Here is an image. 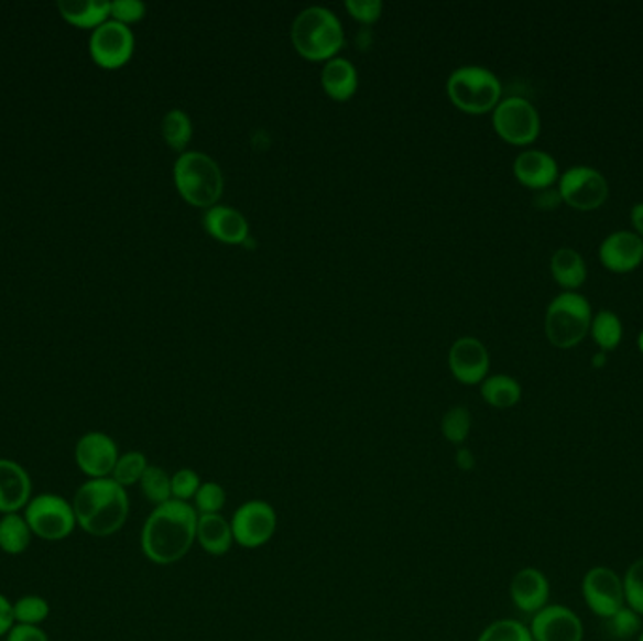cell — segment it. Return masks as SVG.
Instances as JSON below:
<instances>
[{
	"label": "cell",
	"mask_w": 643,
	"mask_h": 641,
	"mask_svg": "<svg viewBox=\"0 0 643 641\" xmlns=\"http://www.w3.org/2000/svg\"><path fill=\"white\" fill-rule=\"evenodd\" d=\"M345 7H347L348 13L361 23H374L382 13L380 0H347Z\"/></svg>",
	"instance_id": "39"
},
{
	"label": "cell",
	"mask_w": 643,
	"mask_h": 641,
	"mask_svg": "<svg viewBox=\"0 0 643 641\" xmlns=\"http://www.w3.org/2000/svg\"><path fill=\"white\" fill-rule=\"evenodd\" d=\"M230 523L233 542L244 550H257L268 544L277 533V512L265 500H247L236 510Z\"/></svg>",
	"instance_id": "10"
},
{
	"label": "cell",
	"mask_w": 643,
	"mask_h": 641,
	"mask_svg": "<svg viewBox=\"0 0 643 641\" xmlns=\"http://www.w3.org/2000/svg\"><path fill=\"white\" fill-rule=\"evenodd\" d=\"M31 499L33 480L25 468L12 459H0V513L8 515L25 510Z\"/></svg>",
	"instance_id": "17"
},
{
	"label": "cell",
	"mask_w": 643,
	"mask_h": 641,
	"mask_svg": "<svg viewBox=\"0 0 643 641\" xmlns=\"http://www.w3.org/2000/svg\"><path fill=\"white\" fill-rule=\"evenodd\" d=\"M592 311L586 295L563 292L546 311V335L560 350L578 347L591 329Z\"/></svg>",
	"instance_id": "5"
},
{
	"label": "cell",
	"mask_w": 643,
	"mask_h": 641,
	"mask_svg": "<svg viewBox=\"0 0 643 641\" xmlns=\"http://www.w3.org/2000/svg\"><path fill=\"white\" fill-rule=\"evenodd\" d=\"M581 593L595 616L608 619L626 606L623 579L606 566H595L587 572L581 584Z\"/></svg>",
	"instance_id": "12"
},
{
	"label": "cell",
	"mask_w": 643,
	"mask_h": 641,
	"mask_svg": "<svg viewBox=\"0 0 643 641\" xmlns=\"http://www.w3.org/2000/svg\"><path fill=\"white\" fill-rule=\"evenodd\" d=\"M196 542L201 545L204 552L209 553L212 557H222L236 544L233 542L232 523L226 520L222 513L198 515Z\"/></svg>",
	"instance_id": "21"
},
{
	"label": "cell",
	"mask_w": 643,
	"mask_h": 641,
	"mask_svg": "<svg viewBox=\"0 0 643 641\" xmlns=\"http://www.w3.org/2000/svg\"><path fill=\"white\" fill-rule=\"evenodd\" d=\"M624 602L634 609L637 616H643V557L626 571L623 577Z\"/></svg>",
	"instance_id": "36"
},
{
	"label": "cell",
	"mask_w": 643,
	"mask_h": 641,
	"mask_svg": "<svg viewBox=\"0 0 643 641\" xmlns=\"http://www.w3.org/2000/svg\"><path fill=\"white\" fill-rule=\"evenodd\" d=\"M470 427H472V416H470L469 409L461 406V404L451 406L440 422L444 438L456 446H461L469 438Z\"/></svg>",
	"instance_id": "31"
},
{
	"label": "cell",
	"mask_w": 643,
	"mask_h": 641,
	"mask_svg": "<svg viewBox=\"0 0 643 641\" xmlns=\"http://www.w3.org/2000/svg\"><path fill=\"white\" fill-rule=\"evenodd\" d=\"M78 526L97 539L119 533L130 513L127 489L111 478L87 480L72 500Z\"/></svg>",
	"instance_id": "2"
},
{
	"label": "cell",
	"mask_w": 643,
	"mask_h": 641,
	"mask_svg": "<svg viewBox=\"0 0 643 641\" xmlns=\"http://www.w3.org/2000/svg\"><path fill=\"white\" fill-rule=\"evenodd\" d=\"M599 258L611 273H631L643 263V239L634 231H615L600 245Z\"/></svg>",
	"instance_id": "16"
},
{
	"label": "cell",
	"mask_w": 643,
	"mask_h": 641,
	"mask_svg": "<svg viewBox=\"0 0 643 641\" xmlns=\"http://www.w3.org/2000/svg\"><path fill=\"white\" fill-rule=\"evenodd\" d=\"M145 10L148 8L140 0H116V2H111L110 18H113V21H119L122 25H130V23L143 20Z\"/></svg>",
	"instance_id": "38"
},
{
	"label": "cell",
	"mask_w": 643,
	"mask_h": 641,
	"mask_svg": "<svg viewBox=\"0 0 643 641\" xmlns=\"http://www.w3.org/2000/svg\"><path fill=\"white\" fill-rule=\"evenodd\" d=\"M322 87L334 100H348L358 89V70L345 57L326 61L322 68Z\"/></svg>",
	"instance_id": "22"
},
{
	"label": "cell",
	"mask_w": 643,
	"mask_h": 641,
	"mask_svg": "<svg viewBox=\"0 0 643 641\" xmlns=\"http://www.w3.org/2000/svg\"><path fill=\"white\" fill-rule=\"evenodd\" d=\"M76 465L89 480L111 478V472L119 461V448L116 441L100 431L85 433L74 449Z\"/></svg>",
	"instance_id": "13"
},
{
	"label": "cell",
	"mask_w": 643,
	"mask_h": 641,
	"mask_svg": "<svg viewBox=\"0 0 643 641\" xmlns=\"http://www.w3.org/2000/svg\"><path fill=\"white\" fill-rule=\"evenodd\" d=\"M642 616H637L634 609L629 608V606H623L619 609L618 613L604 619L606 621V632L610 635L611 640L626 641L634 638V635L642 632Z\"/></svg>",
	"instance_id": "32"
},
{
	"label": "cell",
	"mask_w": 643,
	"mask_h": 641,
	"mask_svg": "<svg viewBox=\"0 0 643 641\" xmlns=\"http://www.w3.org/2000/svg\"><path fill=\"white\" fill-rule=\"evenodd\" d=\"M50 617V604L36 595H26L13 602V619L15 624H33L39 627Z\"/></svg>",
	"instance_id": "33"
},
{
	"label": "cell",
	"mask_w": 643,
	"mask_h": 641,
	"mask_svg": "<svg viewBox=\"0 0 643 641\" xmlns=\"http://www.w3.org/2000/svg\"><path fill=\"white\" fill-rule=\"evenodd\" d=\"M563 204L576 211L599 209L610 194V186L599 170L589 166H574L560 175L557 183Z\"/></svg>",
	"instance_id": "9"
},
{
	"label": "cell",
	"mask_w": 643,
	"mask_h": 641,
	"mask_svg": "<svg viewBox=\"0 0 643 641\" xmlns=\"http://www.w3.org/2000/svg\"><path fill=\"white\" fill-rule=\"evenodd\" d=\"M515 180L533 191L554 188L559 183V164L546 151H523L514 162Z\"/></svg>",
	"instance_id": "18"
},
{
	"label": "cell",
	"mask_w": 643,
	"mask_h": 641,
	"mask_svg": "<svg viewBox=\"0 0 643 641\" xmlns=\"http://www.w3.org/2000/svg\"><path fill=\"white\" fill-rule=\"evenodd\" d=\"M606 352H600L595 356V367L604 366Z\"/></svg>",
	"instance_id": "45"
},
{
	"label": "cell",
	"mask_w": 643,
	"mask_h": 641,
	"mask_svg": "<svg viewBox=\"0 0 643 641\" xmlns=\"http://www.w3.org/2000/svg\"><path fill=\"white\" fill-rule=\"evenodd\" d=\"M290 36L297 53L309 61H329L345 44L341 20L326 7H309L297 13Z\"/></svg>",
	"instance_id": "3"
},
{
	"label": "cell",
	"mask_w": 643,
	"mask_h": 641,
	"mask_svg": "<svg viewBox=\"0 0 643 641\" xmlns=\"http://www.w3.org/2000/svg\"><path fill=\"white\" fill-rule=\"evenodd\" d=\"M480 393L495 409H512L522 401V385L509 374H491L480 385Z\"/></svg>",
	"instance_id": "25"
},
{
	"label": "cell",
	"mask_w": 643,
	"mask_h": 641,
	"mask_svg": "<svg viewBox=\"0 0 643 641\" xmlns=\"http://www.w3.org/2000/svg\"><path fill=\"white\" fill-rule=\"evenodd\" d=\"M478 641H534L531 630L523 622L515 619H501L491 622L488 629L483 630Z\"/></svg>",
	"instance_id": "34"
},
{
	"label": "cell",
	"mask_w": 643,
	"mask_h": 641,
	"mask_svg": "<svg viewBox=\"0 0 643 641\" xmlns=\"http://www.w3.org/2000/svg\"><path fill=\"white\" fill-rule=\"evenodd\" d=\"M13 624H15L13 604L0 593V638H7Z\"/></svg>",
	"instance_id": "42"
},
{
	"label": "cell",
	"mask_w": 643,
	"mask_h": 641,
	"mask_svg": "<svg viewBox=\"0 0 643 641\" xmlns=\"http://www.w3.org/2000/svg\"><path fill=\"white\" fill-rule=\"evenodd\" d=\"M174 181L183 199L196 207L217 206L225 191L219 162L201 151H185L174 164Z\"/></svg>",
	"instance_id": "4"
},
{
	"label": "cell",
	"mask_w": 643,
	"mask_h": 641,
	"mask_svg": "<svg viewBox=\"0 0 643 641\" xmlns=\"http://www.w3.org/2000/svg\"><path fill=\"white\" fill-rule=\"evenodd\" d=\"M589 334L602 352H611L623 340V324L619 316L611 311H600L599 315H592Z\"/></svg>",
	"instance_id": "27"
},
{
	"label": "cell",
	"mask_w": 643,
	"mask_h": 641,
	"mask_svg": "<svg viewBox=\"0 0 643 641\" xmlns=\"http://www.w3.org/2000/svg\"><path fill=\"white\" fill-rule=\"evenodd\" d=\"M33 540L31 526L20 513H8L0 520V550L8 555H21Z\"/></svg>",
	"instance_id": "26"
},
{
	"label": "cell",
	"mask_w": 643,
	"mask_h": 641,
	"mask_svg": "<svg viewBox=\"0 0 643 641\" xmlns=\"http://www.w3.org/2000/svg\"><path fill=\"white\" fill-rule=\"evenodd\" d=\"M448 363L451 374L464 384H482L488 379V348L477 337L457 339L448 354Z\"/></svg>",
	"instance_id": "15"
},
{
	"label": "cell",
	"mask_w": 643,
	"mask_h": 641,
	"mask_svg": "<svg viewBox=\"0 0 643 641\" xmlns=\"http://www.w3.org/2000/svg\"><path fill=\"white\" fill-rule=\"evenodd\" d=\"M510 597L515 608L522 609L523 613H538L542 608H546L549 598L546 574L533 566L517 572L510 584Z\"/></svg>",
	"instance_id": "19"
},
{
	"label": "cell",
	"mask_w": 643,
	"mask_h": 641,
	"mask_svg": "<svg viewBox=\"0 0 643 641\" xmlns=\"http://www.w3.org/2000/svg\"><path fill=\"white\" fill-rule=\"evenodd\" d=\"M149 468L148 457L142 452H127L119 456L113 472H111V480H116L121 488H130L140 484L145 470Z\"/></svg>",
	"instance_id": "30"
},
{
	"label": "cell",
	"mask_w": 643,
	"mask_h": 641,
	"mask_svg": "<svg viewBox=\"0 0 643 641\" xmlns=\"http://www.w3.org/2000/svg\"><path fill=\"white\" fill-rule=\"evenodd\" d=\"M57 8L63 20L79 29H98L111 13L108 0H61Z\"/></svg>",
	"instance_id": "23"
},
{
	"label": "cell",
	"mask_w": 643,
	"mask_h": 641,
	"mask_svg": "<svg viewBox=\"0 0 643 641\" xmlns=\"http://www.w3.org/2000/svg\"><path fill=\"white\" fill-rule=\"evenodd\" d=\"M531 635L534 641H581L584 624L573 609L554 604L534 613L531 622Z\"/></svg>",
	"instance_id": "14"
},
{
	"label": "cell",
	"mask_w": 643,
	"mask_h": 641,
	"mask_svg": "<svg viewBox=\"0 0 643 641\" xmlns=\"http://www.w3.org/2000/svg\"><path fill=\"white\" fill-rule=\"evenodd\" d=\"M226 504V491L217 481H201L198 493L194 497L193 507L198 515L206 513H220Z\"/></svg>",
	"instance_id": "35"
},
{
	"label": "cell",
	"mask_w": 643,
	"mask_h": 641,
	"mask_svg": "<svg viewBox=\"0 0 643 641\" xmlns=\"http://www.w3.org/2000/svg\"><path fill=\"white\" fill-rule=\"evenodd\" d=\"M198 512L190 502L167 500L149 513L142 529V552L155 565L179 563L193 550Z\"/></svg>",
	"instance_id": "1"
},
{
	"label": "cell",
	"mask_w": 643,
	"mask_h": 641,
	"mask_svg": "<svg viewBox=\"0 0 643 641\" xmlns=\"http://www.w3.org/2000/svg\"><path fill=\"white\" fill-rule=\"evenodd\" d=\"M637 641H643V630L640 632V635H637Z\"/></svg>",
	"instance_id": "47"
},
{
	"label": "cell",
	"mask_w": 643,
	"mask_h": 641,
	"mask_svg": "<svg viewBox=\"0 0 643 641\" xmlns=\"http://www.w3.org/2000/svg\"><path fill=\"white\" fill-rule=\"evenodd\" d=\"M204 225L212 238L222 243L239 245L249 238V222L243 213L236 207L217 206L209 207L204 215Z\"/></svg>",
	"instance_id": "20"
},
{
	"label": "cell",
	"mask_w": 643,
	"mask_h": 641,
	"mask_svg": "<svg viewBox=\"0 0 643 641\" xmlns=\"http://www.w3.org/2000/svg\"><path fill=\"white\" fill-rule=\"evenodd\" d=\"M200 476L193 468H179L172 475V499L190 502L200 489Z\"/></svg>",
	"instance_id": "37"
},
{
	"label": "cell",
	"mask_w": 643,
	"mask_h": 641,
	"mask_svg": "<svg viewBox=\"0 0 643 641\" xmlns=\"http://www.w3.org/2000/svg\"><path fill=\"white\" fill-rule=\"evenodd\" d=\"M563 204L560 194L557 188H546V191H538L534 196V206L541 207L542 211H554Z\"/></svg>",
	"instance_id": "41"
},
{
	"label": "cell",
	"mask_w": 643,
	"mask_h": 641,
	"mask_svg": "<svg viewBox=\"0 0 643 641\" xmlns=\"http://www.w3.org/2000/svg\"><path fill=\"white\" fill-rule=\"evenodd\" d=\"M456 465L464 472H469V470L477 467V457H475V454L469 448H459L456 454Z\"/></svg>",
	"instance_id": "43"
},
{
	"label": "cell",
	"mask_w": 643,
	"mask_h": 641,
	"mask_svg": "<svg viewBox=\"0 0 643 641\" xmlns=\"http://www.w3.org/2000/svg\"><path fill=\"white\" fill-rule=\"evenodd\" d=\"M23 518L31 526L33 536L47 542L68 539L78 526L72 502L55 493L39 495L31 499Z\"/></svg>",
	"instance_id": "7"
},
{
	"label": "cell",
	"mask_w": 643,
	"mask_h": 641,
	"mask_svg": "<svg viewBox=\"0 0 643 641\" xmlns=\"http://www.w3.org/2000/svg\"><path fill=\"white\" fill-rule=\"evenodd\" d=\"M7 641H50V638L40 627L13 624L12 630L7 634Z\"/></svg>",
	"instance_id": "40"
},
{
	"label": "cell",
	"mask_w": 643,
	"mask_h": 641,
	"mask_svg": "<svg viewBox=\"0 0 643 641\" xmlns=\"http://www.w3.org/2000/svg\"><path fill=\"white\" fill-rule=\"evenodd\" d=\"M140 488H142L143 497L155 507H161L167 500H172V476L156 465H149L145 475L140 480Z\"/></svg>",
	"instance_id": "29"
},
{
	"label": "cell",
	"mask_w": 643,
	"mask_h": 641,
	"mask_svg": "<svg viewBox=\"0 0 643 641\" xmlns=\"http://www.w3.org/2000/svg\"><path fill=\"white\" fill-rule=\"evenodd\" d=\"M637 350L643 354V329L640 332V335H637Z\"/></svg>",
	"instance_id": "46"
},
{
	"label": "cell",
	"mask_w": 643,
	"mask_h": 641,
	"mask_svg": "<svg viewBox=\"0 0 643 641\" xmlns=\"http://www.w3.org/2000/svg\"><path fill=\"white\" fill-rule=\"evenodd\" d=\"M631 222L634 226V233L643 239V204H636L632 207Z\"/></svg>",
	"instance_id": "44"
},
{
	"label": "cell",
	"mask_w": 643,
	"mask_h": 641,
	"mask_svg": "<svg viewBox=\"0 0 643 641\" xmlns=\"http://www.w3.org/2000/svg\"><path fill=\"white\" fill-rule=\"evenodd\" d=\"M134 44V33L129 25L108 20L90 34V57L100 68L117 70L132 58Z\"/></svg>",
	"instance_id": "11"
},
{
	"label": "cell",
	"mask_w": 643,
	"mask_h": 641,
	"mask_svg": "<svg viewBox=\"0 0 643 641\" xmlns=\"http://www.w3.org/2000/svg\"><path fill=\"white\" fill-rule=\"evenodd\" d=\"M493 127L504 142L528 145L541 135V116L527 98L509 97L493 109Z\"/></svg>",
	"instance_id": "8"
},
{
	"label": "cell",
	"mask_w": 643,
	"mask_h": 641,
	"mask_svg": "<svg viewBox=\"0 0 643 641\" xmlns=\"http://www.w3.org/2000/svg\"><path fill=\"white\" fill-rule=\"evenodd\" d=\"M162 135L170 148L175 151H183L187 148L190 138H193V121L187 111L175 108L170 109L164 119H162Z\"/></svg>",
	"instance_id": "28"
},
{
	"label": "cell",
	"mask_w": 643,
	"mask_h": 641,
	"mask_svg": "<svg viewBox=\"0 0 643 641\" xmlns=\"http://www.w3.org/2000/svg\"><path fill=\"white\" fill-rule=\"evenodd\" d=\"M446 89L451 102L467 113L493 111L501 102V82L486 66H459L448 77Z\"/></svg>",
	"instance_id": "6"
},
{
	"label": "cell",
	"mask_w": 643,
	"mask_h": 641,
	"mask_svg": "<svg viewBox=\"0 0 643 641\" xmlns=\"http://www.w3.org/2000/svg\"><path fill=\"white\" fill-rule=\"evenodd\" d=\"M549 270L555 283L565 292H576L587 281L586 260L574 249H559L552 257Z\"/></svg>",
	"instance_id": "24"
}]
</instances>
